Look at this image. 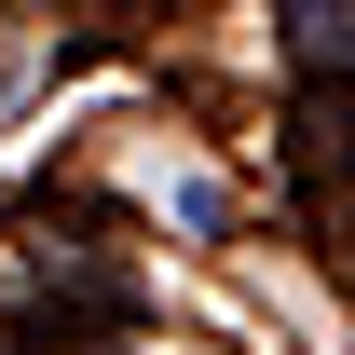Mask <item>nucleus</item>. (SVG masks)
<instances>
[{
  "label": "nucleus",
  "instance_id": "obj_1",
  "mask_svg": "<svg viewBox=\"0 0 355 355\" xmlns=\"http://www.w3.org/2000/svg\"><path fill=\"white\" fill-rule=\"evenodd\" d=\"M287 14H301V55H314V69L355 55V0H287Z\"/></svg>",
  "mask_w": 355,
  "mask_h": 355
}]
</instances>
